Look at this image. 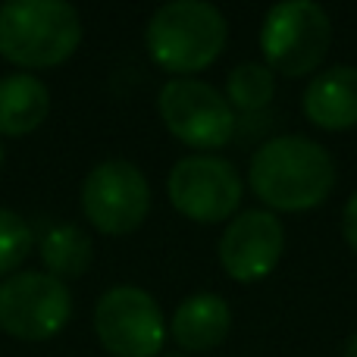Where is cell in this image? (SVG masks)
<instances>
[{
    "mask_svg": "<svg viewBox=\"0 0 357 357\" xmlns=\"http://www.w3.org/2000/svg\"><path fill=\"white\" fill-rule=\"evenodd\" d=\"M94 333L113 357H160L169 326L151 291L113 285L94 304Z\"/></svg>",
    "mask_w": 357,
    "mask_h": 357,
    "instance_id": "5b68a950",
    "label": "cell"
},
{
    "mask_svg": "<svg viewBox=\"0 0 357 357\" xmlns=\"http://www.w3.org/2000/svg\"><path fill=\"white\" fill-rule=\"evenodd\" d=\"M229 22L213 3L204 0H169L144 29L151 60L176 79H191L204 73L226 50Z\"/></svg>",
    "mask_w": 357,
    "mask_h": 357,
    "instance_id": "7a4b0ae2",
    "label": "cell"
},
{
    "mask_svg": "<svg viewBox=\"0 0 357 357\" xmlns=\"http://www.w3.org/2000/svg\"><path fill=\"white\" fill-rule=\"evenodd\" d=\"M222 98L235 113L266 110L276 98V73L266 63H238L235 69H229Z\"/></svg>",
    "mask_w": 357,
    "mask_h": 357,
    "instance_id": "9a60e30c",
    "label": "cell"
},
{
    "mask_svg": "<svg viewBox=\"0 0 357 357\" xmlns=\"http://www.w3.org/2000/svg\"><path fill=\"white\" fill-rule=\"evenodd\" d=\"M248 185L273 213H304L329 201L335 188V160L320 142L279 135L251 157Z\"/></svg>",
    "mask_w": 357,
    "mask_h": 357,
    "instance_id": "6da1fadb",
    "label": "cell"
},
{
    "mask_svg": "<svg viewBox=\"0 0 357 357\" xmlns=\"http://www.w3.org/2000/svg\"><path fill=\"white\" fill-rule=\"evenodd\" d=\"M220 266L232 282L251 285L266 279L285 254V226L273 210H241L220 235Z\"/></svg>",
    "mask_w": 357,
    "mask_h": 357,
    "instance_id": "30bf717a",
    "label": "cell"
},
{
    "mask_svg": "<svg viewBox=\"0 0 357 357\" xmlns=\"http://www.w3.org/2000/svg\"><path fill=\"white\" fill-rule=\"evenodd\" d=\"M73 295L50 273L25 270L0 279V329L22 342H47L66 329Z\"/></svg>",
    "mask_w": 357,
    "mask_h": 357,
    "instance_id": "52a82bcc",
    "label": "cell"
},
{
    "mask_svg": "<svg viewBox=\"0 0 357 357\" xmlns=\"http://www.w3.org/2000/svg\"><path fill=\"white\" fill-rule=\"evenodd\" d=\"M31 248H35V235L29 222L13 210L0 207V276H13L31 254Z\"/></svg>",
    "mask_w": 357,
    "mask_h": 357,
    "instance_id": "2e32d148",
    "label": "cell"
},
{
    "mask_svg": "<svg viewBox=\"0 0 357 357\" xmlns=\"http://www.w3.org/2000/svg\"><path fill=\"white\" fill-rule=\"evenodd\" d=\"M0 160H3V148H0Z\"/></svg>",
    "mask_w": 357,
    "mask_h": 357,
    "instance_id": "ffe728a7",
    "label": "cell"
},
{
    "mask_svg": "<svg viewBox=\"0 0 357 357\" xmlns=\"http://www.w3.org/2000/svg\"><path fill=\"white\" fill-rule=\"evenodd\" d=\"M38 254H41V264L47 266V273L60 282L66 279H79L88 273L94 260V245L91 235L85 232L75 222H56L38 241Z\"/></svg>",
    "mask_w": 357,
    "mask_h": 357,
    "instance_id": "5bb4252c",
    "label": "cell"
},
{
    "mask_svg": "<svg viewBox=\"0 0 357 357\" xmlns=\"http://www.w3.org/2000/svg\"><path fill=\"white\" fill-rule=\"evenodd\" d=\"M50 113V91L38 75L10 73L0 79V135H31Z\"/></svg>",
    "mask_w": 357,
    "mask_h": 357,
    "instance_id": "4fadbf2b",
    "label": "cell"
},
{
    "mask_svg": "<svg viewBox=\"0 0 357 357\" xmlns=\"http://www.w3.org/2000/svg\"><path fill=\"white\" fill-rule=\"evenodd\" d=\"M342 235H345V245L357 254V191L348 197L345 210H342Z\"/></svg>",
    "mask_w": 357,
    "mask_h": 357,
    "instance_id": "e0dca14e",
    "label": "cell"
},
{
    "mask_svg": "<svg viewBox=\"0 0 357 357\" xmlns=\"http://www.w3.org/2000/svg\"><path fill=\"white\" fill-rule=\"evenodd\" d=\"M85 220L104 235H129L151 213L148 176L129 160H104L82 182Z\"/></svg>",
    "mask_w": 357,
    "mask_h": 357,
    "instance_id": "9c48e42d",
    "label": "cell"
},
{
    "mask_svg": "<svg viewBox=\"0 0 357 357\" xmlns=\"http://www.w3.org/2000/svg\"><path fill=\"white\" fill-rule=\"evenodd\" d=\"M160 357H188V354H176V351H173V354H160Z\"/></svg>",
    "mask_w": 357,
    "mask_h": 357,
    "instance_id": "d6986e66",
    "label": "cell"
},
{
    "mask_svg": "<svg viewBox=\"0 0 357 357\" xmlns=\"http://www.w3.org/2000/svg\"><path fill=\"white\" fill-rule=\"evenodd\" d=\"M333 47V19L314 0H285L266 10L260 25L264 63L276 75L304 79L317 75Z\"/></svg>",
    "mask_w": 357,
    "mask_h": 357,
    "instance_id": "277c9868",
    "label": "cell"
},
{
    "mask_svg": "<svg viewBox=\"0 0 357 357\" xmlns=\"http://www.w3.org/2000/svg\"><path fill=\"white\" fill-rule=\"evenodd\" d=\"M342 357H357V333L348 335V342H345V351H342Z\"/></svg>",
    "mask_w": 357,
    "mask_h": 357,
    "instance_id": "ac0fdd59",
    "label": "cell"
},
{
    "mask_svg": "<svg viewBox=\"0 0 357 357\" xmlns=\"http://www.w3.org/2000/svg\"><path fill=\"white\" fill-rule=\"evenodd\" d=\"M169 204L191 222H229L245 195L235 163L216 154H188L167 176Z\"/></svg>",
    "mask_w": 357,
    "mask_h": 357,
    "instance_id": "ba28073f",
    "label": "cell"
},
{
    "mask_svg": "<svg viewBox=\"0 0 357 357\" xmlns=\"http://www.w3.org/2000/svg\"><path fill=\"white\" fill-rule=\"evenodd\" d=\"M79 44L82 16L66 0H10L0 6V56L13 66H60Z\"/></svg>",
    "mask_w": 357,
    "mask_h": 357,
    "instance_id": "3957f363",
    "label": "cell"
},
{
    "mask_svg": "<svg viewBox=\"0 0 357 357\" xmlns=\"http://www.w3.org/2000/svg\"><path fill=\"white\" fill-rule=\"evenodd\" d=\"M157 113L169 135L201 154L226 148L235 135V110L201 79H169L157 94Z\"/></svg>",
    "mask_w": 357,
    "mask_h": 357,
    "instance_id": "8992f818",
    "label": "cell"
},
{
    "mask_svg": "<svg viewBox=\"0 0 357 357\" xmlns=\"http://www.w3.org/2000/svg\"><path fill=\"white\" fill-rule=\"evenodd\" d=\"M301 110L323 132H348L357 126V66H329L304 88Z\"/></svg>",
    "mask_w": 357,
    "mask_h": 357,
    "instance_id": "8fae6325",
    "label": "cell"
},
{
    "mask_svg": "<svg viewBox=\"0 0 357 357\" xmlns=\"http://www.w3.org/2000/svg\"><path fill=\"white\" fill-rule=\"evenodd\" d=\"M229 329H232V307L216 291L188 295L169 323V335L182 351H210L226 342Z\"/></svg>",
    "mask_w": 357,
    "mask_h": 357,
    "instance_id": "7c38bea8",
    "label": "cell"
}]
</instances>
